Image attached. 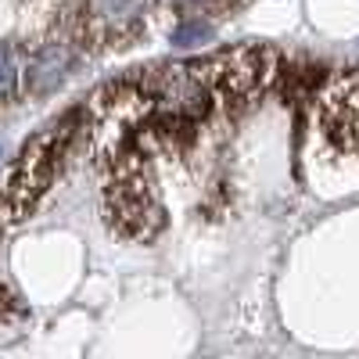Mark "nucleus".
<instances>
[{"label": "nucleus", "mask_w": 359, "mask_h": 359, "mask_svg": "<svg viewBox=\"0 0 359 359\" xmlns=\"http://www.w3.org/2000/svg\"><path fill=\"white\" fill-rule=\"evenodd\" d=\"M69 123L65 126H54L50 133L36 137L33 144L25 147V155L18 158V165L11 169L4 191H0V223H11V219H22L33 201L43 194V187L50 184L54 176V162L57 155L65 151V140H69Z\"/></svg>", "instance_id": "obj_1"}, {"label": "nucleus", "mask_w": 359, "mask_h": 359, "mask_svg": "<svg viewBox=\"0 0 359 359\" xmlns=\"http://www.w3.org/2000/svg\"><path fill=\"white\" fill-rule=\"evenodd\" d=\"M69 62H72V57H69L65 47H47V50H40V54L33 57V65H29V83H33L36 90L57 83V79L65 76Z\"/></svg>", "instance_id": "obj_2"}, {"label": "nucleus", "mask_w": 359, "mask_h": 359, "mask_svg": "<svg viewBox=\"0 0 359 359\" xmlns=\"http://www.w3.org/2000/svg\"><path fill=\"white\" fill-rule=\"evenodd\" d=\"M212 36H216V29L208 25V22H201V18H191V22H184V25H176V29H172V43H180V47L208 43Z\"/></svg>", "instance_id": "obj_3"}, {"label": "nucleus", "mask_w": 359, "mask_h": 359, "mask_svg": "<svg viewBox=\"0 0 359 359\" xmlns=\"http://www.w3.org/2000/svg\"><path fill=\"white\" fill-rule=\"evenodd\" d=\"M18 83V62L8 43H0V97H8Z\"/></svg>", "instance_id": "obj_4"}, {"label": "nucleus", "mask_w": 359, "mask_h": 359, "mask_svg": "<svg viewBox=\"0 0 359 359\" xmlns=\"http://www.w3.org/2000/svg\"><path fill=\"white\" fill-rule=\"evenodd\" d=\"M176 4H191V0H176Z\"/></svg>", "instance_id": "obj_5"}]
</instances>
